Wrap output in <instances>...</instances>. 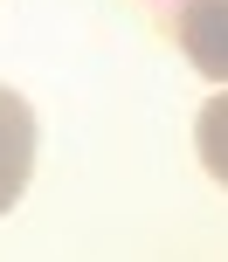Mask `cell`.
<instances>
[{
	"instance_id": "1",
	"label": "cell",
	"mask_w": 228,
	"mask_h": 262,
	"mask_svg": "<svg viewBox=\"0 0 228 262\" xmlns=\"http://www.w3.org/2000/svg\"><path fill=\"white\" fill-rule=\"evenodd\" d=\"M28 172H35V111L21 90H0V214L28 193Z\"/></svg>"
},
{
	"instance_id": "2",
	"label": "cell",
	"mask_w": 228,
	"mask_h": 262,
	"mask_svg": "<svg viewBox=\"0 0 228 262\" xmlns=\"http://www.w3.org/2000/svg\"><path fill=\"white\" fill-rule=\"evenodd\" d=\"M180 49L208 83L228 90V0H187L180 7Z\"/></svg>"
},
{
	"instance_id": "3",
	"label": "cell",
	"mask_w": 228,
	"mask_h": 262,
	"mask_svg": "<svg viewBox=\"0 0 228 262\" xmlns=\"http://www.w3.org/2000/svg\"><path fill=\"white\" fill-rule=\"evenodd\" d=\"M194 145H201V166L228 186V90L201 104V118H194Z\"/></svg>"
}]
</instances>
